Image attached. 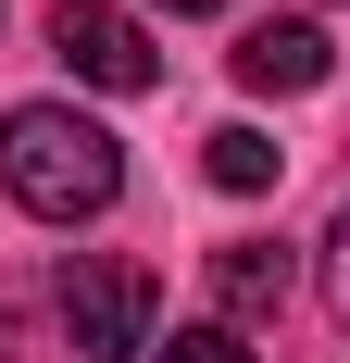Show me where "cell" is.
<instances>
[{
	"label": "cell",
	"mask_w": 350,
	"mask_h": 363,
	"mask_svg": "<svg viewBox=\"0 0 350 363\" xmlns=\"http://www.w3.org/2000/svg\"><path fill=\"white\" fill-rule=\"evenodd\" d=\"M163 13H213V0H163Z\"/></svg>",
	"instance_id": "10"
},
{
	"label": "cell",
	"mask_w": 350,
	"mask_h": 363,
	"mask_svg": "<svg viewBox=\"0 0 350 363\" xmlns=\"http://www.w3.org/2000/svg\"><path fill=\"white\" fill-rule=\"evenodd\" d=\"M325 63H338V50H325V26H276V13H263V26L238 38V88H276V101L325 88Z\"/></svg>",
	"instance_id": "4"
},
{
	"label": "cell",
	"mask_w": 350,
	"mask_h": 363,
	"mask_svg": "<svg viewBox=\"0 0 350 363\" xmlns=\"http://www.w3.org/2000/svg\"><path fill=\"white\" fill-rule=\"evenodd\" d=\"M50 50H63L88 88H113V101H138L150 75H163L150 26H138V13H113V0H50Z\"/></svg>",
	"instance_id": "3"
},
{
	"label": "cell",
	"mask_w": 350,
	"mask_h": 363,
	"mask_svg": "<svg viewBox=\"0 0 350 363\" xmlns=\"http://www.w3.org/2000/svg\"><path fill=\"white\" fill-rule=\"evenodd\" d=\"M0 188H13L38 225H88V213H113L125 150H113L88 113H63V101H13L0 113Z\"/></svg>",
	"instance_id": "1"
},
{
	"label": "cell",
	"mask_w": 350,
	"mask_h": 363,
	"mask_svg": "<svg viewBox=\"0 0 350 363\" xmlns=\"http://www.w3.org/2000/svg\"><path fill=\"white\" fill-rule=\"evenodd\" d=\"M163 363H250V338H238V326H175Z\"/></svg>",
	"instance_id": "7"
},
{
	"label": "cell",
	"mask_w": 350,
	"mask_h": 363,
	"mask_svg": "<svg viewBox=\"0 0 350 363\" xmlns=\"http://www.w3.org/2000/svg\"><path fill=\"white\" fill-rule=\"evenodd\" d=\"M213 301H225V326H263L288 301V251L276 238H225V251H213Z\"/></svg>",
	"instance_id": "5"
},
{
	"label": "cell",
	"mask_w": 350,
	"mask_h": 363,
	"mask_svg": "<svg viewBox=\"0 0 350 363\" xmlns=\"http://www.w3.org/2000/svg\"><path fill=\"white\" fill-rule=\"evenodd\" d=\"M50 301H63V338H75V363H138V351H150V313H163L150 263H125V251H75Z\"/></svg>",
	"instance_id": "2"
},
{
	"label": "cell",
	"mask_w": 350,
	"mask_h": 363,
	"mask_svg": "<svg viewBox=\"0 0 350 363\" xmlns=\"http://www.w3.org/2000/svg\"><path fill=\"white\" fill-rule=\"evenodd\" d=\"M325 313L350 326V201H338V225H325Z\"/></svg>",
	"instance_id": "8"
},
{
	"label": "cell",
	"mask_w": 350,
	"mask_h": 363,
	"mask_svg": "<svg viewBox=\"0 0 350 363\" xmlns=\"http://www.w3.org/2000/svg\"><path fill=\"white\" fill-rule=\"evenodd\" d=\"M201 163H213V188H238V201H250V188H276V163H288V150L263 138V125H213V138H201Z\"/></svg>",
	"instance_id": "6"
},
{
	"label": "cell",
	"mask_w": 350,
	"mask_h": 363,
	"mask_svg": "<svg viewBox=\"0 0 350 363\" xmlns=\"http://www.w3.org/2000/svg\"><path fill=\"white\" fill-rule=\"evenodd\" d=\"M13 326H26V289H0V363H13Z\"/></svg>",
	"instance_id": "9"
}]
</instances>
